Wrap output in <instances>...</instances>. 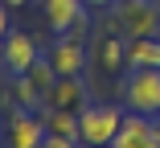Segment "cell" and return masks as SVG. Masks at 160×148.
<instances>
[{
  "label": "cell",
  "instance_id": "6da1fadb",
  "mask_svg": "<svg viewBox=\"0 0 160 148\" xmlns=\"http://www.w3.org/2000/svg\"><path fill=\"white\" fill-rule=\"evenodd\" d=\"M123 115L127 111L115 103H86L78 111V140L86 148H107L115 140V132L123 128Z\"/></svg>",
  "mask_w": 160,
  "mask_h": 148
},
{
  "label": "cell",
  "instance_id": "7a4b0ae2",
  "mask_svg": "<svg viewBox=\"0 0 160 148\" xmlns=\"http://www.w3.org/2000/svg\"><path fill=\"white\" fill-rule=\"evenodd\" d=\"M115 29L132 41V37H156L160 33V4L152 0H123L115 8Z\"/></svg>",
  "mask_w": 160,
  "mask_h": 148
},
{
  "label": "cell",
  "instance_id": "3957f363",
  "mask_svg": "<svg viewBox=\"0 0 160 148\" xmlns=\"http://www.w3.org/2000/svg\"><path fill=\"white\" fill-rule=\"evenodd\" d=\"M123 103L140 115H160V70L144 66L123 82Z\"/></svg>",
  "mask_w": 160,
  "mask_h": 148
},
{
  "label": "cell",
  "instance_id": "277c9868",
  "mask_svg": "<svg viewBox=\"0 0 160 148\" xmlns=\"http://www.w3.org/2000/svg\"><path fill=\"white\" fill-rule=\"evenodd\" d=\"M45 144V120L33 115V107H17L4 124V148H41Z\"/></svg>",
  "mask_w": 160,
  "mask_h": 148
},
{
  "label": "cell",
  "instance_id": "5b68a950",
  "mask_svg": "<svg viewBox=\"0 0 160 148\" xmlns=\"http://www.w3.org/2000/svg\"><path fill=\"white\" fill-rule=\"evenodd\" d=\"M107 148H160V124H152V115H123V128L115 132V140Z\"/></svg>",
  "mask_w": 160,
  "mask_h": 148
},
{
  "label": "cell",
  "instance_id": "8992f818",
  "mask_svg": "<svg viewBox=\"0 0 160 148\" xmlns=\"http://www.w3.org/2000/svg\"><path fill=\"white\" fill-rule=\"evenodd\" d=\"M45 4V21L53 33H86V0H41Z\"/></svg>",
  "mask_w": 160,
  "mask_h": 148
},
{
  "label": "cell",
  "instance_id": "52a82bcc",
  "mask_svg": "<svg viewBox=\"0 0 160 148\" xmlns=\"http://www.w3.org/2000/svg\"><path fill=\"white\" fill-rule=\"evenodd\" d=\"M49 62L58 74H82L86 70V45L74 33H58V41L49 45Z\"/></svg>",
  "mask_w": 160,
  "mask_h": 148
},
{
  "label": "cell",
  "instance_id": "ba28073f",
  "mask_svg": "<svg viewBox=\"0 0 160 148\" xmlns=\"http://www.w3.org/2000/svg\"><path fill=\"white\" fill-rule=\"evenodd\" d=\"M0 58H4V70L8 74H25L29 66L37 62V45L29 33H21V29H8L4 45H0Z\"/></svg>",
  "mask_w": 160,
  "mask_h": 148
},
{
  "label": "cell",
  "instance_id": "9c48e42d",
  "mask_svg": "<svg viewBox=\"0 0 160 148\" xmlns=\"http://www.w3.org/2000/svg\"><path fill=\"white\" fill-rule=\"evenodd\" d=\"M41 107H70V111H82L86 107V86L78 74H58V82L49 86V95Z\"/></svg>",
  "mask_w": 160,
  "mask_h": 148
},
{
  "label": "cell",
  "instance_id": "30bf717a",
  "mask_svg": "<svg viewBox=\"0 0 160 148\" xmlns=\"http://www.w3.org/2000/svg\"><path fill=\"white\" fill-rule=\"evenodd\" d=\"M41 120H45V132H49V136L78 140V111H70V107H41ZM78 144H82V140H78Z\"/></svg>",
  "mask_w": 160,
  "mask_h": 148
},
{
  "label": "cell",
  "instance_id": "8fae6325",
  "mask_svg": "<svg viewBox=\"0 0 160 148\" xmlns=\"http://www.w3.org/2000/svg\"><path fill=\"white\" fill-rule=\"evenodd\" d=\"M127 66L132 70H160V37H132L127 41Z\"/></svg>",
  "mask_w": 160,
  "mask_h": 148
},
{
  "label": "cell",
  "instance_id": "7c38bea8",
  "mask_svg": "<svg viewBox=\"0 0 160 148\" xmlns=\"http://www.w3.org/2000/svg\"><path fill=\"white\" fill-rule=\"evenodd\" d=\"M99 66H103L107 74H119V70L127 66V37L119 33V29H115L111 37L99 41Z\"/></svg>",
  "mask_w": 160,
  "mask_h": 148
},
{
  "label": "cell",
  "instance_id": "4fadbf2b",
  "mask_svg": "<svg viewBox=\"0 0 160 148\" xmlns=\"http://www.w3.org/2000/svg\"><path fill=\"white\" fill-rule=\"evenodd\" d=\"M25 78H29V82H33L37 91H41V103H45V95H49V86L58 82V70H53V62H49V54H45V58L37 54V62H33V66L25 70Z\"/></svg>",
  "mask_w": 160,
  "mask_h": 148
},
{
  "label": "cell",
  "instance_id": "5bb4252c",
  "mask_svg": "<svg viewBox=\"0 0 160 148\" xmlns=\"http://www.w3.org/2000/svg\"><path fill=\"white\" fill-rule=\"evenodd\" d=\"M37 103H41V91L25 74H17V107H37Z\"/></svg>",
  "mask_w": 160,
  "mask_h": 148
},
{
  "label": "cell",
  "instance_id": "9a60e30c",
  "mask_svg": "<svg viewBox=\"0 0 160 148\" xmlns=\"http://www.w3.org/2000/svg\"><path fill=\"white\" fill-rule=\"evenodd\" d=\"M41 148H78V140H66V136H49L45 132V144Z\"/></svg>",
  "mask_w": 160,
  "mask_h": 148
},
{
  "label": "cell",
  "instance_id": "2e32d148",
  "mask_svg": "<svg viewBox=\"0 0 160 148\" xmlns=\"http://www.w3.org/2000/svg\"><path fill=\"white\" fill-rule=\"evenodd\" d=\"M8 37V13H4V4H0V41Z\"/></svg>",
  "mask_w": 160,
  "mask_h": 148
},
{
  "label": "cell",
  "instance_id": "e0dca14e",
  "mask_svg": "<svg viewBox=\"0 0 160 148\" xmlns=\"http://www.w3.org/2000/svg\"><path fill=\"white\" fill-rule=\"evenodd\" d=\"M86 4H99V8H107V4H111V0H86Z\"/></svg>",
  "mask_w": 160,
  "mask_h": 148
},
{
  "label": "cell",
  "instance_id": "ac0fdd59",
  "mask_svg": "<svg viewBox=\"0 0 160 148\" xmlns=\"http://www.w3.org/2000/svg\"><path fill=\"white\" fill-rule=\"evenodd\" d=\"M4 4H12V8H21V4H29V0H4Z\"/></svg>",
  "mask_w": 160,
  "mask_h": 148
},
{
  "label": "cell",
  "instance_id": "d6986e66",
  "mask_svg": "<svg viewBox=\"0 0 160 148\" xmlns=\"http://www.w3.org/2000/svg\"><path fill=\"white\" fill-rule=\"evenodd\" d=\"M82 148H86V144H82Z\"/></svg>",
  "mask_w": 160,
  "mask_h": 148
}]
</instances>
